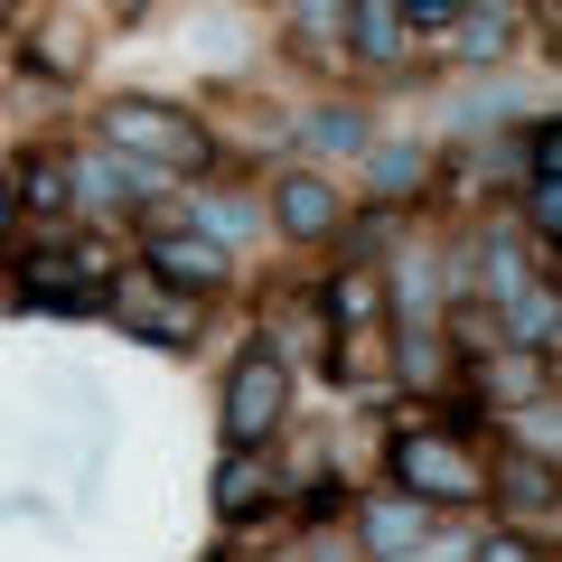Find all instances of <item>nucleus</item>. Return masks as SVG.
Returning a JSON list of instances; mask_svg holds the SVG:
<instances>
[{
	"label": "nucleus",
	"mask_w": 562,
	"mask_h": 562,
	"mask_svg": "<svg viewBox=\"0 0 562 562\" xmlns=\"http://www.w3.org/2000/svg\"><path fill=\"white\" fill-rule=\"evenodd\" d=\"M394 479H403L413 506H469L487 487V469L469 460L460 431H403V441H394Z\"/></svg>",
	"instance_id": "f257e3e1"
},
{
	"label": "nucleus",
	"mask_w": 562,
	"mask_h": 562,
	"mask_svg": "<svg viewBox=\"0 0 562 562\" xmlns=\"http://www.w3.org/2000/svg\"><path fill=\"white\" fill-rule=\"evenodd\" d=\"M281 413H291V366L272 357V347H244L235 375H225V441L235 450H262L281 431Z\"/></svg>",
	"instance_id": "f03ea898"
},
{
	"label": "nucleus",
	"mask_w": 562,
	"mask_h": 562,
	"mask_svg": "<svg viewBox=\"0 0 562 562\" xmlns=\"http://www.w3.org/2000/svg\"><path fill=\"white\" fill-rule=\"evenodd\" d=\"M103 132H113V150H140L150 169H198L206 160V132H198V122H179L169 103H113Z\"/></svg>",
	"instance_id": "7ed1b4c3"
},
{
	"label": "nucleus",
	"mask_w": 562,
	"mask_h": 562,
	"mask_svg": "<svg viewBox=\"0 0 562 562\" xmlns=\"http://www.w3.org/2000/svg\"><path fill=\"white\" fill-rule=\"evenodd\" d=\"M150 272H160L169 291H216V281H225V254H216L206 235H160V244H150Z\"/></svg>",
	"instance_id": "20e7f679"
},
{
	"label": "nucleus",
	"mask_w": 562,
	"mask_h": 562,
	"mask_svg": "<svg viewBox=\"0 0 562 562\" xmlns=\"http://www.w3.org/2000/svg\"><path fill=\"white\" fill-rule=\"evenodd\" d=\"M403 38H413V29H403L394 0H347V47H357L366 66H403Z\"/></svg>",
	"instance_id": "39448f33"
},
{
	"label": "nucleus",
	"mask_w": 562,
	"mask_h": 562,
	"mask_svg": "<svg viewBox=\"0 0 562 562\" xmlns=\"http://www.w3.org/2000/svg\"><path fill=\"white\" fill-rule=\"evenodd\" d=\"M328 319H338V328H375L384 319V281L375 272H338V281H328Z\"/></svg>",
	"instance_id": "423d86ee"
},
{
	"label": "nucleus",
	"mask_w": 562,
	"mask_h": 562,
	"mask_svg": "<svg viewBox=\"0 0 562 562\" xmlns=\"http://www.w3.org/2000/svg\"><path fill=\"white\" fill-rule=\"evenodd\" d=\"M262 497H272V469H262L254 450H235V460L216 469V506H225V516H254Z\"/></svg>",
	"instance_id": "0eeeda50"
},
{
	"label": "nucleus",
	"mask_w": 562,
	"mask_h": 562,
	"mask_svg": "<svg viewBox=\"0 0 562 562\" xmlns=\"http://www.w3.org/2000/svg\"><path fill=\"white\" fill-rule=\"evenodd\" d=\"M431 535V506H413V497H384L375 516H366V543L375 553H403V543H422Z\"/></svg>",
	"instance_id": "6e6552de"
},
{
	"label": "nucleus",
	"mask_w": 562,
	"mask_h": 562,
	"mask_svg": "<svg viewBox=\"0 0 562 562\" xmlns=\"http://www.w3.org/2000/svg\"><path fill=\"white\" fill-rule=\"evenodd\" d=\"M281 225H291V235H328V225H338V198H328L319 179H281Z\"/></svg>",
	"instance_id": "1a4fd4ad"
},
{
	"label": "nucleus",
	"mask_w": 562,
	"mask_h": 562,
	"mask_svg": "<svg viewBox=\"0 0 562 562\" xmlns=\"http://www.w3.org/2000/svg\"><path fill=\"white\" fill-rule=\"evenodd\" d=\"M122 319H132L140 338H160V347H188V310H160L150 291H140V281L122 291Z\"/></svg>",
	"instance_id": "9d476101"
},
{
	"label": "nucleus",
	"mask_w": 562,
	"mask_h": 562,
	"mask_svg": "<svg viewBox=\"0 0 562 562\" xmlns=\"http://www.w3.org/2000/svg\"><path fill=\"white\" fill-rule=\"evenodd\" d=\"M497 487H516L525 516H553V469H543V460H535V469H525V460H516V469H497Z\"/></svg>",
	"instance_id": "9b49d317"
},
{
	"label": "nucleus",
	"mask_w": 562,
	"mask_h": 562,
	"mask_svg": "<svg viewBox=\"0 0 562 562\" xmlns=\"http://www.w3.org/2000/svg\"><path fill=\"white\" fill-rule=\"evenodd\" d=\"M394 10H403V29H441V20H460L469 0H394Z\"/></svg>",
	"instance_id": "f8f14e48"
},
{
	"label": "nucleus",
	"mask_w": 562,
	"mask_h": 562,
	"mask_svg": "<svg viewBox=\"0 0 562 562\" xmlns=\"http://www.w3.org/2000/svg\"><path fill=\"white\" fill-rule=\"evenodd\" d=\"M479 562H543V553H535V543H516V535H487Z\"/></svg>",
	"instance_id": "ddd939ff"
}]
</instances>
